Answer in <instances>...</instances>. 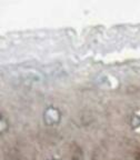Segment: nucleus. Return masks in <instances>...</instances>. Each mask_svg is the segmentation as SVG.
Here are the masks:
<instances>
[{"label": "nucleus", "instance_id": "nucleus-1", "mask_svg": "<svg viewBox=\"0 0 140 160\" xmlns=\"http://www.w3.org/2000/svg\"><path fill=\"white\" fill-rule=\"evenodd\" d=\"M43 118H45L46 125L52 126V125H58V123H59L61 115H60V111L57 108L49 107L48 109H46Z\"/></svg>", "mask_w": 140, "mask_h": 160}, {"label": "nucleus", "instance_id": "nucleus-2", "mask_svg": "<svg viewBox=\"0 0 140 160\" xmlns=\"http://www.w3.org/2000/svg\"><path fill=\"white\" fill-rule=\"evenodd\" d=\"M70 160H83V151L78 145H75L71 150Z\"/></svg>", "mask_w": 140, "mask_h": 160}, {"label": "nucleus", "instance_id": "nucleus-3", "mask_svg": "<svg viewBox=\"0 0 140 160\" xmlns=\"http://www.w3.org/2000/svg\"><path fill=\"white\" fill-rule=\"evenodd\" d=\"M131 126L135 130H140V112L136 111L131 118Z\"/></svg>", "mask_w": 140, "mask_h": 160}, {"label": "nucleus", "instance_id": "nucleus-4", "mask_svg": "<svg viewBox=\"0 0 140 160\" xmlns=\"http://www.w3.org/2000/svg\"><path fill=\"white\" fill-rule=\"evenodd\" d=\"M135 160H140V150L138 151L137 153H136V156H135Z\"/></svg>", "mask_w": 140, "mask_h": 160}, {"label": "nucleus", "instance_id": "nucleus-5", "mask_svg": "<svg viewBox=\"0 0 140 160\" xmlns=\"http://www.w3.org/2000/svg\"><path fill=\"white\" fill-rule=\"evenodd\" d=\"M51 160H56V159H51Z\"/></svg>", "mask_w": 140, "mask_h": 160}]
</instances>
